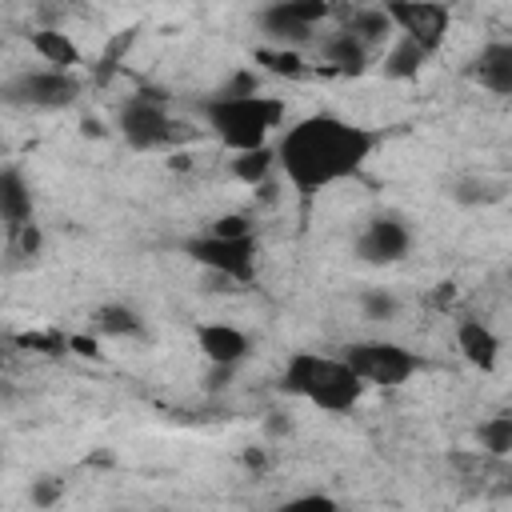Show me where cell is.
Here are the masks:
<instances>
[{
	"mask_svg": "<svg viewBox=\"0 0 512 512\" xmlns=\"http://www.w3.org/2000/svg\"><path fill=\"white\" fill-rule=\"evenodd\" d=\"M376 136L344 116L332 112H312L304 120H296L292 128H284L280 144H276V164L288 176L292 188L300 192H320L328 184L348 180L352 172L364 168V160L372 156Z\"/></svg>",
	"mask_w": 512,
	"mask_h": 512,
	"instance_id": "6da1fadb",
	"label": "cell"
},
{
	"mask_svg": "<svg viewBox=\"0 0 512 512\" xmlns=\"http://www.w3.org/2000/svg\"><path fill=\"white\" fill-rule=\"evenodd\" d=\"M280 388L324 408V412H348L364 396L360 372L344 356H320V352H296L284 364Z\"/></svg>",
	"mask_w": 512,
	"mask_h": 512,
	"instance_id": "7a4b0ae2",
	"label": "cell"
},
{
	"mask_svg": "<svg viewBox=\"0 0 512 512\" xmlns=\"http://www.w3.org/2000/svg\"><path fill=\"white\" fill-rule=\"evenodd\" d=\"M204 120L216 132V140L232 152H248V148H264L272 128H280L284 120V100L264 96V92H216L204 104Z\"/></svg>",
	"mask_w": 512,
	"mask_h": 512,
	"instance_id": "3957f363",
	"label": "cell"
},
{
	"mask_svg": "<svg viewBox=\"0 0 512 512\" xmlns=\"http://www.w3.org/2000/svg\"><path fill=\"white\" fill-rule=\"evenodd\" d=\"M116 128L128 140V148H136V152H160V148H172V144L188 140V124L168 112L160 92L128 96L116 112Z\"/></svg>",
	"mask_w": 512,
	"mask_h": 512,
	"instance_id": "277c9868",
	"label": "cell"
},
{
	"mask_svg": "<svg viewBox=\"0 0 512 512\" xmlns=\"http://www.w3.org/2000/svg\"><path fill=\"white\" fill-rule=\"evenodd\" d=\"M4 100L32 112H60L80 100V80L68 68H28L4 84Z\"/></svg>",
	"mask_w": 512,
	"mask_h": 512,
	"instance_id": "5b68a950",
	"label": "cell"
},
{
	"mask_svg": "<svg viewBox=\"0 0 512 512\" xmlns=\"http://www.w3.org/2000/svg\"><path fill=\"white\" fill-rule=\"evenodd\" d=\"M188 256L196 264H204L212 276H220L224 284H248L256 276V244H252V236L208 232V236H196L188 244Z\"/></svg>",
	"mask_w": 512,
	"mask_h": 512,
	"instance_id": "8992f818",
	"label": "cell"
},
{
	"mask_svg": "<svg viewBox=\"0 0 512 512\" xmlns=\"http://www.w3.org/2000/svg\"><path fill=\"white\" fill-rule=\"evenodd\" d=\"M344 360L360 372L364 384H380V388H396L408 376H416V368H420L416 352H408L404 344H392V340H360V344H348L344 348Z\"/></svg>",
	"mask_w": 512,
	"mask_h": 512,
	"instance_id": "52a82bcc",
	"label": "cell"
},
{
	"mask_svg": "<svg viewBox=\"0 0 512 512\" xmlns=\"http://www.w3.org/2000/svg\"><path fill=\"white\" fill-rule=\"evenodd\" d=\"M328 16V0H276L260 12V32L276 48H304L316 36V24Z\"/></svg>",
	"mask_w": 512,
	"mask_h": 512,
	"instance_id": "ba28073f",
	"label": "cell"
},
{
	"mask_svg": "<svg viewBox=\"0 0 512 512\" xmlns=\"http://www.w3.org/2000/svg\"><path fill=\"white\" fill-rule=\"evenodd\" d=\"M396 32L412 36L416 44H424L428 52H436L448 36V8L440 0H388L384 4Z\"/></svg>",
	"mask_w": 512,
	"mask_h": 512,
	"instance_id": "9c48e42d",
	"label": "cell"
},
{
	"mask_svg": "<svg viewBox=\"0 0 512 512\" xmlns=\"http://www.w3.org/2000/svg\"><path fill=\"white\" fill-rule=\"evenodd\" d=\"M408 248H412V232H408V224H404L400 216H392V212L372 216V220L364 224V232L356 236V256H360L364 264H396V260L408 256Z\"/></svg>",
	"mask_w": 512,
	"mask_h": 512,
	"instance_id": "30bf717a",
	"label": "cell"
},
{
	"mask_svg": "<svg viewBox=\"0 0 512 512\" xmlns=\"http://www.w3.org/2000/svg\"><path fill=\"white\" fill-rule=\"evenodd\" d=\"M468 72H472V80H476L480 88H488V92H496V96H508V92H512V40H492V44H484V48L472 56Z\"/></svg>",
	"mask_w": 512,
	"mask_h": 512,
	"instance_id": "8fae6325",
	"label": "cell"
},
{
	"mask_svg": "<svg viewBox=\"0 0 512 512\" xmlns=\"http://www.w3.org/2000/svg\"><path fill=\"white\" fill-rule=\"evenodd\" d=\"M196 344H200V352L208 356L212 368H236V364L248 356V336H244L240 328L224 324V320H216V324H200Z\"/></svg>",
	"mask_w": 512,
	"mask_h": 512,
	"instance_id": "7c38bea8",
	"label": "cell"
},
{
	"mask_svg": "<svg viewBox=\"0 0 512 512\" xmlns=\"http://www.w3.org/2000/svg\"><path fill=\"white\" fill-rule=\"evenodd\" d=\"M0 220H4L8 236H16L24 224H32V188L16 168L0 172Z\"/></svg>",
	"mask_w": 512,
	"mask_h": 512,
	"instance_id": "4fadbf2b",
	"label": "cell"
},
{
	"mask_svg": "<svg viewBox=\"0 0 512 512\" xmlns=\"http://www.w3.org/2000/svg\"><path fill=\"white\" fill-rule=\"evenodd\" d=\"M456 348L480 372H492L496 360H500V340H496V332L484 320H460L456 324Z\"/></svg>",
	"mask_w": 512,
	"mask_h": 512,
	"instance_id": "5bb4252c",
	"label": "cell"
},
{
	"mask_svg": "<svg viewBox=\"0 0 512 512\" xmlns=\"http://www.w3.org/2000/svg\"><path fill=\"white\" fill-rule=\"evenodd\" d=\"M368 56H372V52H368L348 28H340V32H332V36L320 40V60L332 64L336 72H352V76H356V72L368 68Z\"/></svg>",
	"mask_w": 512,
	"mask_h": 512,
	"instance_id": "9a60e30c",
	"label": "cell"
},
{
	"mask_svg": "<svg viewBox=\"0 0 512 512\" xmlns=\"http://www.w3.org/2000/svg\"><path fill=\"white\" fill-rule=\"evenodd\" d=\"M368 52L372 48H380L392 32H396V24H392V16H388V8H360V12H352L348 16V24H344Z\"/></svg>",
	"mask_w": 512,
	"mask_h": 512,
	"instance_id": "2e32d148",
	"label": "cell"
},
{
	"mask_svg": "<svg viewBox=\"0 0 512 512\" xmlns=\"http://www.w3.org/2000/svg\"><path fill=\"white\" fill-rule=\"evenodd\" d=\"M32 40V52L44 60V64H52V68H76L80 64V48L64 36V32H56V28H40V32H32L28 36Z\"/></svg>",
	"mask_w": 512,
	"mask_h": 512,
	"instance_id": "e0dca14e",
	"label": "cell"
},
{
	"mask_svg": "<svg viewBox=\"0 0 512 512\" xmlns=\"http://www.w3.org/2000/svg\"><path fill=\"white\" fill-rule=\"evenodd\" d=\"M428 56H432V52H428L424 44H416L412 36H396V44H392L388 56H384V72H388L392 80H408V76H416V72L424 68Z\"/></svg>",
	"mask_w": 512,
	"mask_h": 512,
	"instance_id": "ac0fdd59",
	"label": "cell"
},
{
	"mask_svg": "<svg viewBox=\"0 0 512 512\" xmlns=\"http://www.w3.org/2000/svg\"><path fill=\"white\" fill-rule=\"evenodd\" d=\"M92 324H96L100 336H116V340H124V336H144V320H140V312L128 308V304H104V308L92 316Z\"/></svg>",
	"mask_w": 512,
	"mask_h": 512,
	"instance_id": "d6986e66",
	"label": "cell"
},
{
	"mask_svg": "<svg viewBox=\"0 0 512 512\" xmlns=\"http://www.w3.org/2000/svg\"><path fill=\"white\" fill-rule=\"evenodd\" d=\"M272 168H280V164H276V148H268V144L264 148H248V152H236V160H232V172L244 184H252V188L264 184Z\"/></svg>",
	"mask_w": 512,
	"mask_h": 512,
	"instance_id": "ffe728a7",
	"label": "cell"
},
{
	"mask_svg": "<svg viewBox=\"0 0 512 512\" xmlns=\"http://www.w3.org/2000/svg\"><path fill=\"white\" fill-rule=\"evenodd\" d=\"M476 436H480V444H484L492 456H508V452H512V416H508V412L488 416Z\"/></svg>",
	"mask_w": 512,
	"mask_h": 512,
	"instance_id": "44dd1931",
	"label": "cell"
},
{
	"mask_svg": "<svg viewBox=\"0 0 512 512\" xmlns=\"http://www.w3.org/2000/svg\"><path fill=\"white\" fill-rule=\"evenodd\" d=\"M360 308H364V316H368V320L384 324V320H396L400 300H396V292H392V288H364V292H360Z\"/></svg>",
	"mask_w": 512,
	"mask_h": 512,
	"instance_id": "7402d4cb",
	"label": "cell"
},
{
	"mask_svg": "<svg viewBox=\"0 0 512 512\" xmlns=\"http://www.w3.org/2000/svg\"><path fill=\"white\" fill-rule=\"evenodd\" d=\"M256 60H260V64H268L272 72H288V76H296V72H300V56H296V48H276V52H260Z\"/></svg>",
	"mask_w": 512,
	"mask_h": 512,
	"instance_id": "603a6c76",
	"label": "cell"
},
{
	"mask_svg": "<svg viewBox=\"0 0 512 512\" xmlns=\"http://www.w3.org/2000/svg\"><path fill=\"white\" fill-rule=\"evenodd\" d=\"M60 492H64L60 480H32V492H28V496H32L36 508H52V504L60 500Z\"/></svg>",
	"mask_w": 512,
	"mask_h": 512,
	"instance_id": "cb8c5ba5",
	"label": "cell"
},
{
	"mask_svg": "<svg viewBox=\"0 0 512 512\" xmlns=\"http://www.w3.org/2000/svg\"><path fill=\"white\" fill-rule=\"evenodd\" d=\"M212 232H220V236H252V228H248L244 216H224V220L212 224Z\"/></svg>",
	"mask_w": 512,
	"mask_h": 512,
	"instance_id": "d4e9b609",
	"label": "cell"
},
{
	"mask_svg": "<svg viewBox=\"0 0 512 512\" xmlns=\"http://www.w3.org/2000/svg\"><path fill=\"white\" fill-rule=\"evenodd\" d=\"M456 200L460 204H480V200H488V188L476 184V180H464V184H456Z\"/></svg>",
	"mask_w": 512,
	"mask_h": 512,
	"instance_id": "484cf974",
	"label": "cell"
},
{
	"mask_svg": "<svg viewBox=\"0 0 512 512\" xmlns=\"http://www.w3.org/2000/svg\"><path fill=\"white\" fill-rule=\"evenodd\" d=\"M288 508H336V500L324 492H308V496H292Z\"/></svg>",
	"mask_w": 512,
	"mask_h": 512,
	"instance_id": "4316f807",
	"label": "cell"
},
{
	"mask_svg": "<svg viewBox=\"0 0 512 512\" xmlns=\"http://www.w3.org/2000/svg\"><path fill=\"white\" fill-rule=\"evenodd\" d=\"M508 284H512V272H508Z\"/></svg>",
	"mask_w": 512,
	"mask_h": 512,
	"instance_id": "83f0119b",
	"label": "cell"
}]
</instances>
